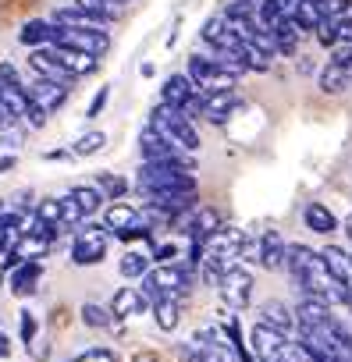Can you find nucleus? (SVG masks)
<instances>
[{
	"label": "nucleus",
	"mask_w": 352,
	"mask_h": 362,
	"mask_svg": "<svg viewBox=\"0 0 352 362\" xmlns=\"http://www.w3.org/2000/svg\"><path fill=\"white\" fill-rule=\"evenodd\" d=\"M139 192H160V189H196L193 163L182 160H142L135 174Z\"/></svg>",
	"instance_id": "nucleus-1"
},
{
	"label": "nucleus",
	"mask_w": 352,
	"mask_h": 362,
	"mask_svg": "<svg viewBox=\"0 0 352 362\" xmlns=\"http://www.w3.org/2000/svg\"><path fill=\"white\" fill-rule=\"evenodd\" d=\"M189 288H193V267L186 263H160L142 274V295L149 298V305L160 298H182Z\"/></svg>",
	"instance_id": "nucleus-2"
},
{
	"label": "nucleus",
	"mask_w": 352,
	"mask_h": 362,
	"mask_svg": "<svg viewBox=\"0 0 352 362\" xmlns=\"http://www.w3.org/2000/svg\"><path fill=\"white\" fill-rule=\"evenodd\" d=\"M149 124H153L164 139H171L174 146H182L186 153H196V149H200V132H196L193 117H189L186 110H178V107H171V103H157V107H153Z\"/></svg>",
	"instance_id": "nucleus-3"
},
{
	"label": "nucleus",
	"mask_w": 352,
	"mask_h": 362,
	"mask_svg": "<svg viewBox=\"0 0 352 362\" xmlns=\"http://www.w3.org/2000/svg\"><path fill=\"white\" fill-rule=\"evenodd\" d=\"M189 78H193L196 89H203V93L235 89V82H239V75H232L214 54H210V57H207V54H193V57H189Z\"/></svg>",
	"instance_id": "nucleus-4"
},
{
	"label": "nucleus",
	"mask_w": 352,
	"mask_h": 362,
	"mask_svg": "<svg viewBox=\"0 0 352 362\" xmlns=\"http://www.w3.org/2000/svg\"><path fill=\"white\" fill-rule=\"evenodd\" d=\"M107 245H110V231H107L103 224H86V228L75 235V245H72V263H75V267H93V263H103Z\"/></svg>",
	"instance_id": "nucleus-5"
},
{
	"label": "nucleus",
	"mask_w": 352,
	"mask_h": 362,
	"mask_svg": "<svg viewBox=\"0 0 352 362\" xmlns=\"http://www.w3.org/2000/svg\"><path fill=\"white\" fill-rule=\"evenodd\" d=\"M249 344H253V355H256L260 362H281V358L288 355V348H292V341H288L281 330H274L271 323H263V320L253 327Z\"/></svg>",
	"instance_id": "nucleus-6"
},
{
	"label": "nucleus",
	"mask_w": 352,
	"mask_h": 362,
	"mask_svg": "<svg viewBox=\"0 0 352 362\" xmlns=\"http://www.w3.org/2000/svg\"><path fill=\"white\" fill-rule=\"evenodd\" d=\"M54 47H72V50H86L93 57H103L110 50V36H107V29H57Z\"/></svg>",
	"instance_id": "nucleus-7"
},
{
	"label": "nucleus",
	"mask_w": 352,
	"mask_h": 362,
	"mask_svg": "<svg viewBox=\"0 0 352 362\" xmlns=\"http://www.w3.org/2000/svg\"><path fill=\"white\" fill-rule=\"evenodd\" d=\"M217 291H221V298L232 309H246L249 298H253V274L246 267H228L225 277H221V284H217Z\"/></svg>",
	"instance_id": "nucleus-8"
},
{
	"label": "nucleus",
	"mask_w": 352,
	"mask_h": 362,
	"mask_svg": "<svg viewBox=\"0 0 352 362\" xmlns=\"http://www.w3.org/2000/svg\"><path fill=\"white\" fill-rule=\"evenodd\" d=\"M139 153H142V160H182V163H193V156H189L182 146H174L171 139H164L153 124L142 128V135H139Z\"/></svg>",
	"instance_id": "nucleus-9"
},
{
	"label": "nucleus",
	"mask_w": 352,
	"mask_h": 362,
	"mask_svg": "<svg viewBox=\"0 0 352 362\" xmlns=\"http://www.w3.org/2000/svg\"><path fill=\"white\" fill-rule=\"evenodd\" d=\"M142 199H146V206L164 210L171 217L196 210V189H160V192H142Z\"/></svg>",
	"instance_id": "nucleus-10"
},
{
	"label": "nucleus",
	"mask_w": 352,
	"mask_h": 362,
	"mask_svg": "<svg viewBox=\"0 0 352 362\" xmlns=\"http://www.w3.org/2000/svg\"><path fill=\"white\" fill-rule=\"evenodd\" d=\"M29 68H33L40 78H54V82H72V78H75V75L57 61L54 47H36V50H29Z\"/></svg>",
	"instance_id": "nucleus-11"
},
{
	"label": "nucleus",
	"mask_w": 352,
	"mask_h": 362,
	"mask_svg": "<svg viewBox=\"0 0 352 362\" xmlns=\"http://www.w3.org/2000/svg\"><path fill=\"white\" fill-rule=\"evenodd\" d=\"M68 93H72V86L68 82H54V78H40L36 75V82L29 86V96L47 110V114H57V107L68 100Z\"/></svg>",
	"instance_id": "nucleus-12"
},
{
	"label": "nucleus",
	"mask_w": 352,
	"mask_h": 362,
	"mask_svg": "<svg viewBox=\"0 0 352 362\" xmlns=\"http://www.w3.org/2000/svg\"><path fill=\"white\" fill-rule=\"evenodd\" d=\"M196 93H203V89H196V82L189 78V71H186V75H171V78L160 86V103H171V107L186 110V107L196 100Z\"/></svg>",
	"instance_id": "nucleus-13"
},
{
	"label": "nucleus",
	"mask_w": 352,
	"mask_h": 362,
	"mask_svg": "<svg viewBox=\"0 0 352 362\" xmlns=\"http://www.w3.org/2000/svg\"><path fill=\"white\" fill-rule=\"evenodd\" d=\"M235 107H239L235 89H217V93H203V107H200V114H203L210 124H225L228 114H232Z\"/></svg>",
	"instance_id": "nucleus-14"
},
{
	"label": "nucleus",
	"mask_w": 352,
	"mask_h": 362,
	"mask_svg": "<svg viewBox=\"0 0 352 362\" xmlns=\"http://www.w3.org/2000/svg\"><path fill=\"white\" fill-rule=\"evenodd\" d=\"M146 309H149V298L142 295V288H132V284H125V288L114 291V298H110L114 320H128V316H139V313H146Z\"/></svg>",
	"instance_id": "nucleus-15"
},
{
	"label": "nucleus",
	"mask_w": 352,
	"mask_h": 362,
	"mask_svg": "<svg viewBox=\"0 0 352 362\" xmlns=\"http://www.w3.org/2000/svg\"><path fill=\"white\" fill-rule=\"evenodd\" d=\"M285 252H288V245H285V238H281L274 228L260 235L256 259H260V267H263V270H281V267H285Z\"/></svg>",
	"instance_id": "nucleus-16"
},
{
	"label": "nucleus",
	"mask_w": 352,
	"mask_h": 362,
	"mask_svg": "<svg viewBox=\"0 0 352 362\" xmlns=\"http://www.w3.org/2000/svg\"><path fill=\"white\" fill-rule=\"evenodd\" d=\"M40 277H43V259H22L15 270H11V295H18V298H25V295H33L36 291V284H40Z\"/></svg>",
	"instance_id": "nucleus-17"
},
{
	"label": "nucleus",
	"mask_w": 352,
	"mask_h": 362,
	"mask_svg": "<svg viewBox=\"0 0 352 362\" xmlns=\"http://www.w3.org/2000/svg\"><path fill=\"white\" fill-rule=\"evenodd\" d=\"M18 43L29 47V50H36V47H54V43H57V25H54V22H43V18H33V22L22 25Z\"/></svg>",
	"instance_id": "nucleus-18"
},
{
	"label": "nucleus",
	"mask_w": 352,
	"mask_h": 362,
	"mask_svg": "<svg viewBox=\"0 0 352 362\" xmlns=\"http://www.w3.org/2000/svg\"><path fill=\"white\" fill-rule=\"evenodd\" d=\"M54 54H57V61L75 75V78H82V75H93L96 68H100V57H93V54H86V50H72V47H54Z\"/></svg>",
	"instance_id": "nucleus-19"
},
{
	"label": "nucleus",
	"mask_w": 352,
	"mask_h": 362,
	"mask_svg": "<svg viewBox=\"0 0 352 362\" xmlns=\"http://www.w3.org/2000/svg\"><path fill=\"white\" fill-rule=\"evenodd\" d=\"M57 29H107V22H100L96 15H89V11H82V8H61V11H54V18H50Z\"/></svg>",
	"instance_id": "nucleus-20"
},
{
	"label": "nucleus",
	"mask_w": 352,
	"mask_h": 362,
	"mask_svg": "<svg viewBox=\"0 0 352 362\" xmlns=\"http://www.w3.org/2000/svg\"><path fill=\"white\" fill-rule=\"evenodd\" d=\"M139 221V210L135 206H128V203H110L107 206V214H103V228L110 231V235H118V231H125L128 224H135Z\"/></svg>",
	"instance_id": "nucleus-21"
},
{
	"label": "nucleus",
	"mask_w": 352,
	"mask_h": 362,
	"mask_svg": "<svg viewBox=\"0 0 352 362\" xmlns=\"http://www.w3.org/2000/svg\"><path fill=\"white\" fill-rule=\"evenodd\" d=\"M302 221H306V228L317 231V235H331V231L338 228V217H334L324 203H310L306 214H302Z\"/></svg>",
	"instance_id": "nucleus-22"
},
{
	"label": "nucleus",
	"mask_w": 352,
	"mask_h": 362,
	"mask_svg": "<svg viewBox=\"0 0 352 362\" xmlns=\"http://www.w3.org/2000/svg\"><path fill=\"white\" fill-rule=\"evenodd\" d=\"M320 259L327 263V270L345 284V288H352V256H345L341 249H334V245H327L324 252H320Z\"/></svg>",
	"instance_id": "nucleus-23"
},
{
	"label": "nucleus",
	"mask_w": 352,
	"mask_h": 362,
	"mask_svg": "<svg viewBox=\"0 0 352 362\" xmlns=\"http://www.w3.org/2000/svg\"><path fill=\"white\" fill-rule=\"evenodd\" d=\"M153 320H157V327H160L164 334H171L174 327H178V320H182L178 298H160V302H153Z\"/></svg>",
	"instance_id": "nucleus-24"
},
{
	"label": "nucleus",
	"mask_w": 352,
	"mask_h": 362,
	"mask_svg": "<svg viewBox=\"0 0 352 362\" xmlns=\"http://www.w3.org/2000/svg\"><path fill=\"white\" fill-rule=\"evenodd\" d=\"M260 320H263V323H271V327H274V330H281V334H288V330L295 327V316H292L281 302H263Z\"/></svg>",
	"instance_id": "nucleus-25"
},
{
	"label": "nucleus",
	"mask_w": 352,
	"mask_h": 362,
	"mask_svg": "<svg viewBox=\"0 0 352 362\" xmlns=\"http://www.w3.org/2000/svg\"><path fill=\"white\" fill-rule=\"evenodd\" d=\"M352 82V75H348V68H341V64H334V61H327V68L320 71V89L324 93H341L345 86Z\"/></svg>",
	"instance_id": "nucleus-26"
},
{
	"label": "nucleus",
	"mask_w": 352,
	"mask_h": 362,
	"mask_svg": "<svg viewBox=\"0 0 352 362\" xmlns=\"http://www.w3.org/2000/svg\"><path fill=\"white\" fill-rule=\"evenodd\" d=\"M50 245H54V242H47V238H40V235H33V231H22V242L15 245V252H18V259H43Z\"/></svg>",
	"instance_id": "nucleus-27"
},
{
	"label": "nucleus",
	"mask_w": 352,
	"mask_h": 362,
	"mask_svg": "<svg viewBox=\"0 0 352 362\" xmlns=\"http://www.w3.org/2000/svg\"><path fill=\"white\" fill-rule=\"evenodd\" d=\"M118 270H121V277H128V281H142V274L149 270V256H142V252L128 249V252L121 256Z\"/></svg>",
	"instance_id": "nucleus-28"
},
{
	"label": "nucleus",
	"mask_w": 352,
	"mask_h": 362,
	"mask_svg": "<svg viewBox=\"0 0 352 362\" xmlns=\"http://www.w3.org/2000/svg\"><path fill=\"white\" fill-rule=\"evenodd\" d=\"M82 323H86V327H93V330H107V327L114 323V313H110V305L86 302V305H82Z\"/></svg>",
	"instance_id": "nucleus-29"
},
{
	"label": "nucleus",
	"mask_w": 352,
	"mask_h": 362,
	"mask_svg": "<svg viewBox=\"0 0 352 362\" xmlns=\"http://www.w3.org/2000/svg\"><path fill=\"white\" fill-rule=\"evenodd\" d=\"M72 196L79 199V206H82V214H86V217H93V214L103 206V192H100L96 185H75V189H72Z\"/></svg>",
	"instance_id": "nucleus-30"
},
{
	"label": "nucleus",
	"mask_w": 352,
	"mask_h": 362,
	"mask_svg": "<svg viewBox=\"0 0 352 362\" xmlns=\"http://www.w3.org/2000/svg\"><path fill=\"white\" fill-rule=\"evenodd\" d=\"M93 185L103 192V199H121V196L128 192V181H125V177H118V174H96Z\"/></svg>",
	"instance_id": "nucleus-31"
},
{
	"label": "nucleus",
	"mask_w": 352,
	"mask_h": 362,
	"mask_svg": "<svg viewBox=\"0 0 352 362\" xmlns=\"http://www.w3.org/2000/svg\"><path fill=\"white\" fill-rule=\"evenodd\" d=\"M103 146H107V135H103V132H86V135L75 142L72 153H75V156H93V153H100Z\"/></svg>",
	"instance_id": "nucleus-32"
},
{
	"label": "nucleus",
	"mask_w": 352,
	"mask_h": 362,
	"mask_svg": "<svg viewBox=\"0 0 352 362\" xmlns=\"http://www.w3.org/2000/svg\"><path fill=\"white\" fill-rule=\"evenodd\" d=\"M86 221V214H82V206H79V199L68 192V196H61V224L64 228H75V224H82Z\"/></svg>",
	"instance_id": "nucleus-33"
},
{
	"label": "nucleus",
	"mask_w": 352,
	"mask_h": 362,
	"mask_svg": "<svg viewBox=\"0 0 352 362\" xmlns=\"http://www.w3.org/2000/svg\"><path fill=\"white\" fill-rule=\"evenodd\" d=\"M338 29H341V25H338V22L327 15V18H320V25H317L313 33H317L320 47H338Z\"/></svg>",
	"instance_id": "nucleus-34"
},
{
	"label": "nucleus",
	"mask_w": 352,
	"mask_h": 362,
	"mask_svg": "<svg viewBox=\"0 0 352 362\" xmlns=\"http://www.w3.org/2000/svg\"><path fill=\"white\" fill-rule=\"evenodd\" d=\"M36 217L47 224H61V199H43L36 203Z\"/></svg>",
	"instance_id": "nucleus-35"
},
{
	"label": "nucleus",
	"mask_w": 352,
	"mask_h": 362,
	"mask_svg": "<svg viewBox=\"0 0 352 362\" xmlns=\"http://www.w3.org/2000/svg\"><path fill=\"white\" fill-rule=\"evenodd\" d=\"M68 362H118V355H114L110 348H86L82 355H75V358H68Z\"/></svg>",
	"instance_id": "nucleus-36"
},
{
	"label": "nucleus",
	"mask_w": 352,
	"mask_h": 362,
	"mask_svg": "<svg viewBox=\"0 0 352 362\" xmlns=\"http://www.w3.org/2000/svg\"><path fill=\"white\" fill-rule=\"evenodd\" d=\"M25 228V217L18 210H0V231H22Z\"/></svg>",
	"instance_id": "nucleus-37"
},
{
	"label": "nucleus",
	"mask_w": 352,
	"mask_h": 362,
	"mask_svg": "<svg viewBox=\"0 0 352 362\" xmlns=\"http://www.w3.org/2000/svg\"><path fill=\"white\" fill-rule=\"evenodd\" d=\"M331 18H334L338 25L352 22V0H331Z\"/></svg>",
	"instance_id": "nucleus-38"
},
{
	"label": "nucleus",
	"mask_w": 352,
	"mask_h": 362,
	"mask_svg": "<svg viewBox=\"0 0 352 362\" xmlns=\"http://www.w3.org/2000/svg\"><path fill=\"white\" fill-rule=\"evenodd\" d=\"M47 117H50V114H47V110H43V107H40V103H36V100H33V103H29V110H25V117H22V121H25V124H29V128H43V124H47Z\"/></svg>",
	"instance_id": "nucleus-39"
},
{
	"label": "nucleus",
	"mask_w": 352,
	"mask_h": 362,
	"mask_svg": "<svg viewBox=\"0 0 352 362\" xmlns=\"http://www.w3.org/2000/svg\"><path fill=\"white\" fill-rule=\"evenodd\" d=\"M18 327H22V341H25V344H33V341H36L40 323H36V316H33L29 309H22V323H18Z\"/></svg>",
	"instance_id": "nucleus-40"
},
{
	"label": "nucleus",
	"mask_w": 352,
	"mask_h": 362,
	"mask_svg": "<svg viewBox=\"0 0 352 362\" xmlns=\"http://www.w3.org/2000/svg\"><path fill=\"white\" fill-rule=\"evenodd\" d=\"M149 259H157V263H174V259H178V245H174V242H164V245L153 249Z\"/></svg>",
	"instance_id": "nucleus-41"
},
{
	"label": "nucleus",
	"mask_w": 352,
	"mask_h": 362,
	"mask_svg": "<svg viewBox=\"0 0 352 362\" xmlns=\"http://www.w3.org/2000/svg\"><path fill=\"white\" fill-rule=\"evenodd\" d=\"M107 100H110V89L103 86L96 96H93V103H89V110H86V117H100L103 114V107H107Z\"/></svg>",
	"instance_id": "nucleus-42"
},
{
	"label": "nucleus",
	"mask_w": 352,
	"mask_h": 362,
	"mask_svg": "<svg viewBox=\"0 0 352 362\" xmlns=\"http://www.w3.org/2000/svg\"><path fill=\"white\" fill-rule=\"evenodd\" d=\"M0 82H22V78H18V71H15V64H8V61L0 64Z\"/></svg>",
	"instance_id": "nucleus-43"
},
{
	"label": "nucleus",
	"mask_w": 352,
	"mask_h": 362,
	"mask_svg": "<svg viewBox=\"0 0 352 362\" xmlns=\"http://www.w3.org/2000/svg\"><path fill=\"white\" fill-rule=\"evenodd\" d=\"M11 235H15V231H0V256H8V252L15 249V242H11Z\"/></svg>",
	"instance_id": "nucleus-44"
},
{
	"label": "nucleus",
	"mask_w": 352,
	"mask_h": 362,
	"mask_svg": "<svg viewBox=\"0 0 352 362\" xmlns=\"http://www.w3.org/2000/svg\"><path fill=\"white\" fill-rule=\"evenodd\" d=\"M11 203H15L18 210H25V206H33V192H18V196H15Z\"/></svg>",
	"instance_id": "nucleus-45"
},
{
	"label": "nucleus",
	"mask_w": 352,
	"mask_h": 362,
	"mask_svg": "<svg viewBox=\"0 0 352 362\" xmlns=\"http://www.w3.org/2000/svg\"><path fill=\"white\" fill-rule=\"evenodd\" d=\"M0 358H11V341H8L4 330H0Z\"/></svg>",
	"instance_id": "nucleus-46"
},
{
	"label": "nucleus",
	"mask_w": 352,
	"mask_h": 362,
	"mask_svg": "<svg viewBox=\"0 0 352 362\" xmlns=\"http://www.w3.org/2000/svg\"><path fill=\"white\" fill-rule=\"evenodd\" d=\"M18 163V156H0V174H4V170H11Z\"/></svg>",
	"instance_id": "nucleus-47"
},
{
	"label": "nucleus",
	"mask_w": 352,
	"mask_h": 362,
	"mask_svg": "<svg viewBox=\"0 0 352 362\" xmlns=\"http://www.w3.org/2000/svg\"><path fill=\"white\" fill-rule=\"evenodd\" d=\"M64 156H68L64 149H50V153H47V160H64Z\"/></svg>",
	"instance_id": "nucleus-48"
},
{
	"label": "nucleus",
	"mask_w": 352,
	"mask_h": 362,
	"mask_svg": "<svg viewBox=\"0 0 352 362\" xmlns=\"http://www.w3.org/2000/svg\"><path fill=\"white\" fill-rule=\"evenodd\" d=\"M135 362H153V355H135Z\"/></svg>",
	"instance_id": "nucleus-49"
},
{
	"label": "nucleus",
	"mask_w": 352,
	"mask_h": 362,
	"mask_svg": "<svg viewBox=\"0 0 352 362\" xmlns=\"http://www.w3.org/2000/svg\"><path fill=\"white\" fill-rule=\"evenodd\" d=\"M345 231H348V238H352V214H348V221H345Z\"/></svg>",
	"instance_id": "nucleus-50"
},
{
	"label": "nucleus",
	"mask_w": 352,
	"mask_h": 362,
	"mask_svg": "<svg viewBox=\"0 0 352 362\" xmlns=\"http://www.w3.org/2000/svg\"><path fill=\"white\" fill-rule=\"evenodd\" d=\"M118 4H128V0H118Z\"/></svg>",
	"instance_id": "nucleus-51"
}]
</instances>
